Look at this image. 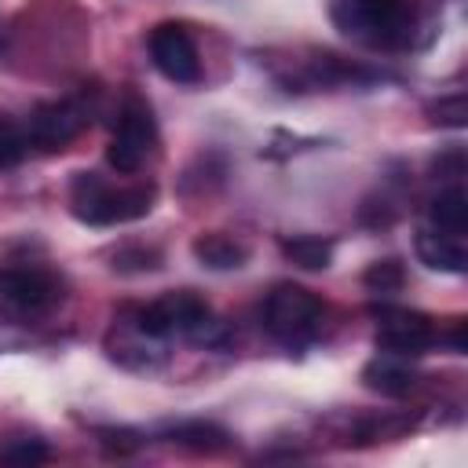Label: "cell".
Masks as SVG:
<instances>
[{"label":"cell","instance_id":"obj_1","mask_svg":"<svg viewBox=\"0 0 468 468\" xmlns=\"http://www.w3.org/2000/svg\"><path fill=\"white\" fill-rule=\"evenodd\" d=\"M154 197H157L154 186H124V190H113L95 172H77V179L69 186V208H73V216L80 223H91V227H113V223L143 219L154 208Z\"/></svg>","mask_w":468,"mask_h":468},{"label":"cell","instance_id":"obj_2","mask_svg":"<svg viewBox=\"0 0 468 468\" xmlns=\"http://www.w3.org/2000/svg\"><path fill=\"white\" fill-rule=\"evenodd\" d=\"M333 22L340 33L395 48L413 33V7L410 0H336Z\"/></svg>","mask_w":468,"mask_h":468},{"label":"cell","instance_id":"obj_3","mask_svg":"<svg viewBox=\"0 0 468 468\" xmlns=\"http://www.w3.org/2000/svg\"><path fill=\"white\" fill-rule=\"evenodd\" d=\"M322 314H325L322 300L303 285H278L263 303L267 333L289 347L314 340V333L322 329Z\"/></svg>","mask_w":468,"mask_h":468},{"label":"cell","instance_id":"obj_4","mask_svg":"<svg viewBox=\"0 0 468 468\" xmlns=\"http://www.w3.org/2000/svg\"><path fill=\"white\" fill-rule=\"evenodd\" d=\"M58 300V282L37 267H0V311L11 318H37Z\"/></svg>","mask_w":468,"mask_h":468},{"label":"cell","instance_id":"obj_5","mask_svg":"<svg viewBox=\"0 0 468 468\" xmlns=\"http://www.w3.org/2000/svg\"><path fill=\"white\" fill-rule=\"evenodd\" d=\"M84 124H88V106L80 99L40 102L26 121V135H29V146L51 154V150H62L66 143H73Z\"/></svg>","mask_w":468,"mask_h":468},{"label":"cell","instance_id":"obj_6","mask_svg":"<svg viewBox=\"0 0 468 468\" xmlns=\"http://www.w3.org/2000/svg\"><path fill=\"white\" fill-rule=\"evenodd\" d=\"M150 58L176 84H194L201 77L197 48H194L190 33L176 22H161V26L150 29Z\"/></svg>","mask_w":468,"mask_h":468},{"label":"cell","instance_id":"obj_7","mask_svg":"<svg viewBox=\"0 0 468 468\" xmlns=\"http://www.w3.org/2000/svg\"><path fill=\"white\" fill-rule=\"evenodd\" d=\"M380 325H377V347L399 358H413L424 355L435 344V325L420 314V311H399V307H384L377 311Z\"/></svg>","mask_w":468,"mask_h":468},{"label":"cell","instance_id":"obj_8","mask_svg":"<svg viewBox=\"0 0 468 468\" xmlns=\"http://www.w3.org/2000/svg\"><path fill=\"white\" fill-rule=\"evenodd\" d=\"M117 139H124L128 146H135L139 154H150L154 143H157V124H154V113H150V102L135 91L124 95L121 110H117V128H113Z\"/></svg>","mask_w":468,"mask_h":468},{"label":"cell","instance_id":"obj_9","mask_svg":"<svg viewBox=\"0 0 468 468\" xmlns=\"http://www.w3.org/2000/svg\"><path fill=\"white\" fill-rule=\"evenodd\" d=\"M413 245H417L420 263H424V267H431V271L464 274V267H468V249H464L461 234H446V230H420Z\"/></svg>","mask_w":468,"mask_h":468},{"label":"cell","instance_id":"obj_10","mask_svg":"<svg viewBox=\"0 0 468 468\" xmlns=\"http://www.w3.org/2000/svg\"><path fill=\"white\" fill-rule=\"evenodd\" d=\"M362 384H366L369 391L388 395V399H402V395L413 391L417 373H413L399 355H388V351H384V355H377L373 362L362 366Z\"/></svg>","mask_w":468,"mask_h":468},{"label":"cell","instance_id":"obj_11","mask_svg":"<svg viewBox=\"0 0 468 468\" xmlns=\"http://www.w3.org/2000/svg\"><path fill=\"white\" fill-rule=\"evenodd\" d=\"M194 256L201 267H212V271H238L245 260H249V249L238 245L234 238H223V234H205L194 241Z\"/></svg>","mask_w":468,"mask_h":468},{"label":"cell","instance_id":"obj_12","mask_svg":"<svg viewBox=\"0 0 468 468\" xmlns=\"http://www.w3.org/2000/svg\"><path fill=\"white\" fill-rule=\"evenodd\" d=\"M428 219L435 223V230L464 234V227H468V197H464V190L461 186H450L446 194H439L428 205Z\"/></svg>","mask_w":468,"mask_h":468},{"label":"cell","instance_id":"obj_13","mask_svg":"<svg viewBox=\"0 0 468 468\" xmlns=\"http://www.w3.org/2000/svg\"><path fill=\"white\" fill-rule=\"evenodd\" d=\"M168 439L186 446V450H197V453H216L227 446V431L219 424H208V420H183V424L168 428Z\"/></svg>","mask_w":468,"mask_h":468},{"label":"cell","instance_id":"obj_14","mask_svg":"<svg viewBox=\"0 0 468 468\" xmlns=\"http://www.w3.org/2000/svg\"><path fill=\"white\" fill-rule=\"evenodd\" d=\"M282 252H285L289 263H296V267H303V271H325V267L333 263V245L322 241V238H311V234H303V238H285V241H282Z\"/></svg>","mask_w":468,"mask_h":468},{"label":"cell","instance_id":"obj_15","mask_svg":"<svg viewBox=\"0 0 468 468\" xmlns=\"http://www.w3.org/2000/svg\"><path fill=\"white\" fill-rule=\"evenodd\" d=\"M29 154V135H26V124L11 121V117H0V172L4 168H18Z\"/></svg>","mask_w":468,"mask_h":468},{"label":"cell","instance_id":"obj_16","mask_svg":"<svg viewBox=\"0 0 468 468\" xmlns=\"http://www.w3.org/2000/svg\"><path fill=\"white\" fill-rule=\"evenodd\" d=\"M362 282H366V289H369V292L391 296V292H399V289H402L406 274H402V263H399V260H377V263L362 274Z\"/></svg>","mask_w":468,"mask_h":468},{"label":"cell","instance_id":"obj_17","mask_svg":"<svg viewBox=\"0 0 468 468\" xmlns=\"http://www.w3.org/2000/svg\"><path fill=\"white\" fill-rule=\"evenodd\" d=\"M135 329H139L143 336H157V340L172 333V322H168L161 300H154V303H146V307L135 311Z\"/></svg>","mask_w":468,"mask_h":468},{"label":"cell","instance_id":"obj_18","mask_svg":"<svg viewBox=\"0 0 468 468\" xmlns=\"http://www.w3.org/2000/svg\"><path fill=\"white\" fill-rule=\"evenodd\" d=\"M431 113H435V121H439V124H450V128H464V121H468V99H464V95H450V99H439V102L431 106Z\"/></svg>","mask_w":468,"mask_h":468},{"label":"cell","instance_id":"obj_19","mask_svg":"<svg viewBox=\"0 0 468 468\" xmlns=\"http://www.w3.org/2000/svg\"><path fill=\"white\" fill-rule=\"evenodd\" d=\"M157 263H161V256L154 249H121V252H113L117 271H154Z\"/></svg>","mask_w":468,"mask_h":468},{"label":"cell","instance_id":"obj_20","mask_svg":"<svg viewBox=\"0 0 468 468\" xmlns=\"http://www.w3.org/2000/svg\"><path fill=\"white\" fill-rule=\"evenodd\" d=\"M4 461H7V464H44V461H48V446L37 442V439H22V442L7 446Z\"/></svg>","mask_w":468,"mask_h":468},{"label":"cell","instance_id":"obj_21","mask_svg":"<svg viewBox=\"0 0 468 468\" xmlns=\"http://www.w3.org/2000/svg\"><path fill=\"white\" fill-rule=\"evenodd\" d=\"M102 435H106L102 442H106L110 450H117V453H128V450L139 446V439H132V435H124V431H117V435H113V431H102Z\"/></svg>","mask_w":468,"mask_h":468},{"label":"cell","instance_id":"obj_22","mask_svg":"<svg viewBox=\"0 0 468 468\" xmlns=\"http://www.w3.org/2000/svg\"><path fill=\"white\" fill-rule=\"evenodd\" d=\"M450 344H453V351H457V355H464V347H468V344H464V322H457V325H453Z\"/></svg>","mask_w":468,"mask_h":468}]
</instances>
